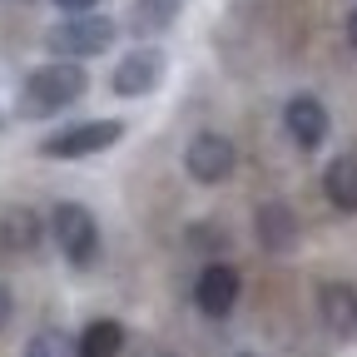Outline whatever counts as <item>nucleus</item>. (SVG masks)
Masks as SVG:
<instances>
[{"label": "nucleus", "mask_w": 357, "mask_h": 357, "mask_svg": "<svg viewBox=\"0 0 357 357\" xmlns=\"http://www.w3.org/2000/svg\"><path fill=\"white\" fill-rule=\"evenodd\" d=\"M84 70L75 60H55V65H40L30 70L25 89H20V109L25 114H60L65 105H75L84 95Z\"/></svg>", "instance_id": "f257e3e1"}, {"label": "nucleus", "mask_w": 357, "mask_h": 357, "mask_svg": "<svg viewBox=\"0 0 357 357\" xmlns=\"http://www.w3.org/2000/svg\"><path fill=\"white\" fill-rule=\"evenodd\" d=\"M119 25L109 15H95V10H84V15H65L60 25L45 30V45H50L55 55L65 60H89V55H105L109 45H114Z\"/></svg>", "instance_id": "f03ea898"}, {"label": "nucleus", "mask_w": 357, "mask_h": 357, "mask_svg": "<svg viewBox=\"0 0 357 357\" xmlns=\"http://www.w3.org/2000/svg\"><path fill=\"white\" fill-rule=\"evenodd\" d=\"M50 234L60 243V253L75 263V268H89L100 258V223L84 204H55L50 213Z\"/></svg>", "instance_id": "7ed1b4c3"}, {"label": "nucleus", "mask_w": 357, "mask_h": 357, "mask_svg": "<svg viewBox=\"0 0 357 357\" xmlns=\"http://www.w3.org/2000/svg\"><path fill=\"white\" fill-rule=\"evenodd\" d=\"M119 139H124V124L119 119H84V124L55 129L50 139L40 144V154H50V159H84V154H100V149H109Z\"/></svg>", "instance_id": "20e7f679"}, {"label": "nucleus", "mask_w": 357, "mask_h": 357, "mask_svg": "<svg viewBox=\"0 0 357 357\" xmlns=\"http://www.w3.org/2000/svg\"><path fill=\"white\" fill-rule=\"evenodd\" d=\"M234 164H238V154L223 134H194L189 149H184V169L199 184H223V178L234 174Z\"/></svg>", "instance_id": "39448f33"}, {"label": "nucleus", "mask_w": 357, "mask_h": 357, "mask_svg": "<svg viewBox=\"0 0 357 357\" xmlns=\"http://www.w3.org/2000/svg\"><path fill=\"white\" fill-rule=\"evenodd\" d=\"M159 79H164V55L154 50V45H144V50H129V55L114 65V75H109L114 95H124V100L149 95V89H154Z\"/></svg>", "instance_id": "423d86ee"}, {"label": "nucleus", "mask_w": 357, "mask_h": 357, "mask_svg": "<svg viewBox=\"0 0 357 357\" xmlns=\"http://www.w3.org/2000/svg\"><path fill=\"white\" fill-rule=\"evenodd\" d=\"M238 273L229 263H208L204 273H199V283H194V303H199V312H208V318H229L234 312V303H238Z\"/></svg>", "instance_id": "0eeeda50"}, {"label": "nucleus", "mask_w": 357, "mask_h": 357, "mask_svg": "<svg viewBox=\"0 0 357 357\" xmlns=\"http://www.w3.org/2000/svg\"><path fill=\"white\" fill-rule=\"evenodd\" d=\"M283 124H288L298 149H318L328 139V109H323V100H312V95H293L283 105Z\"/></svg>", "instance_id": "6e6552de"}, {"label": "nucleus", "mask_w": 357, "mask_h": 357, "mask_svg": "<svg viewBox=\"0 0 357 357\" xmlns=\"http://www.w3.org/2000/svg\"><path fill=\"white\" fill-rule=\"evenodd\" d=\"M318 318L333 337H357V288L352 283H323L318 288Z\"/></svg>", "instance_id": "1a4fd4ad"}, {"label": "nucleus", "mask_w": 357, "mask_h": 357, "mask_svg": "<svg viewBox=\"0 0 357 357\" xmlns=\"http://www.w3.org/2000/svg\"><path fill=\"white\" fill-rule=\"evenodd\" d=\"M253 229H258V243H263L268 253H288V248L298 243V213H293L283 199H268V204H258V213H253Z\"/></svg>", "instance_id": "9d476101"}, {"label": "nucleus", "mask_w": 357, "mask_h": 357, "mask_svg": "<svg viewBox=\"0 0 357 357\" xmlns=\"http://www.w3.org/2000/svg\"><path fill=\"white\" fill-rule=\"evenodd\" d=\"M178 10H184V0H134L129 30L139 35V40H154V35H164L178 20Z\"/></svg>", "instance_id": "9b49d317"}, {"label": "nucleus", "mask_w": 357, "mask_h": 357, "mask_svg": "<svg viewBox=\"0 0 357 357\" xmlns=\"http://www.w3.org/2000/svg\"><path fill=\"white\" fill-rule=\"evenodd\" d=\"M119 347H124V323H114V318H95V323L79 333L75 357H119Z\"/></svg>", "instance_id": "f8f14e48"}, {"label": "nucleus", "mask_w": 357, "mask_h": 357, "mask_svg": "<svg viewBox=\"0 0 357 357\" xmlns=\"http://www.w3.org/2000/svg\"><path fill=\"white\" fill-rule=\"evenodd\" d=\"M323 189H328L333 208L357 213V159H352V154H342V159H333V164H328V174H323Z\"/></svg>", "instance_id": "ddd939ff"}, {"label": "nucleus", "mask_w": 357, "mask_h": 357, "mask_svg": "<svg viewBox=\"0 0 357 357\" xmlns=\"http://www.w3.org/2000/svg\"><path fill=\"white\" fill-rule=\"evenodd\" d=\"M35 229H40V223H35V213H25V208H10L6 218H0V238L15 243V248H30V243H35Z\"/></svg>", "instance_id": "4468645a"}, {"label": "nucleus", "mask_w": 357, "mask_h": 357, "mask_svg": "<svg viewBox=\"0 0 357 357\" xmlns=\"http://www.w3.org/2000/svg\"><path fill=\"white\" fill-rule=\"evenodd\" d=\"M25 357H55V337H50V333H40V337H30Z\"/></svg>", "instance_id": "2eb2a0df"}, {"label": "nucleus", "mask_w": 357, "mask_h": 357, "mask_svg": "<svg viewBox=\"0 0 357 357\" xmlns=\"http://www.w3.org/2000/svg\"><path fill=\"white\" fill-rule=\"evenodd\" d=\"M55 6H60L65 15H84V10H95L100 0H55Z\"/></svg>", "instance_id": "dca6fc26"}, {"label": "nucleus", "mask_w": 357, "mask_h": 357, "mask_svg": "<svg viewBox=\"0 0 357 357\" xmlns=\"http://www.w3.org/2000/svg\"><path fill=\"white\" fill-rule=\"evenodd\" d=\"M10 312H15V303H10V288H6V283H0V328H6V323H10Z\"/></svg>", "instance_id": "f3484780"}, {"label": "nucleus", "mask_w": 357, "mask_h": 357, "mask_svg": "<svg viewBox=\"0 0 357 357\" xmlns=\"http://www.w3.org/2000/svg\"><path fill=\"white\" fill-rule=\"evenodd\" d=\"M347 45L357 50V6H352V15H347Z\"/></svg>", "instance_id": "a211bd4d"}, {"label": "nucleus", "mask_w": 357, "mask_h": 357, "mask_svg": "<svg viewBox=\"0 0 357 357\" xmlns=\"http://www.w3.org/2000/svg\"><path fill=\"white\" fill-rule=\"evenodd\" d=\"M243 357H248V352H243Z\"/></svg>", "instance_id": "6ab92c4d"}]
</instances>
